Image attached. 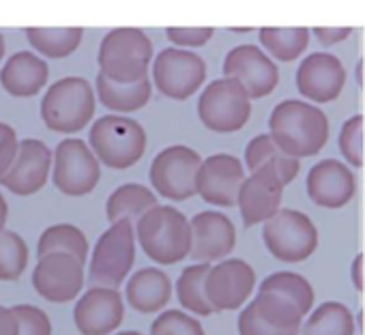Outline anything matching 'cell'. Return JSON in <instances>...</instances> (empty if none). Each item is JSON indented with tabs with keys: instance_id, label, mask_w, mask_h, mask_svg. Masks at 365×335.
<instances>
[{
	"instance_id": "obj_1",
	"label": "cell",
	"mask_w": 365,
	"mask_h": 335,
	"mask_svg": "<svg viewBox=\"0 0 365 335\" xmlns=\"http://www.w3.org/2000/svg\"><path fill=\"white\" fill-rule=\"evenodd\" d=\"M269 133L286 155L303 159L318 155L329 142V118L309 101L286 99L273 108Z\"/></svg>"
},
{
	"instance_id": "obj_29",
	"label": "cell",
	"mask_w": 365,
	"mask_h": 335,
	"mask_svg": "<svg viewBox=\"0 0 365 335\" xmlns=\"http://www.w3.org/2000/svg\"><path fill=\"white\" fill-rule=\"evenodd\" d=\"M301 335H354V316L339 301L320 303L303 322Z\"/></svg>"
},
{
	"instance_id": "obj_34",
	"label": "cell",
	"mask_w": 365,
	"mask_h": 335,
	"mask_svg": "<svg viewBox=\"0 0 365 335\" xmlns=\"http://www.w3.org/2000/svg\"><path fill=\"white\" fill-rule=\"evenodd\" d=\"M29 264V247L24 239L14 230L0 232V279H18Z\"/></svg>"
},
{
	"instance_id": "obj_7",
	"label": "cell",
	"mask_w": 365,
	"mask_h": 335,
	"mask_svg": "<svg viewBox=\"0 0 365 335\" xmlns=\"http://www.w3.org/2000/svg\"><path fill=\"white\" fill-rule=\"evenodd\" d=\"M135 228L131 222H118L112 224L97 241L93 256H91V267H88V277L95 286L103 288H114L125 282L129 275L133 260H135Z\"/></svg>"
},
{
	"instance_id": "obj_25",
	"label": "cell",
	"mask_w": 365,
	"mask_h": 335,
	"mask_svg": "<svg viewBox=\"0 0 365 335\" xmlns=\"http://www.w3.org/2000/svg\"><path fill=\"white\" fill-rule=\"evenodd\" d=\"M157 205V196L140 183H125L116 187L106 205V215L110 226L118 222H131L142 220L148 211H153Z\"/></svg>"
},
{
	"instance_id": "obj_45",
	"label": "cell",
	"mask_w": 365,
	"mask_h": 335,
	"mask_svg": "<svg viewBox=\"0 0 365 335\" xmlns=\"http://www.w3.org/2000/svg\"><path fill=\"white\" fill-rule=\"evenodd\" d=\"M356 82H359V86H363V58L356 65Z\"/></svg>"
},
{
	"instance_id": "obj_35",
	"label": "cell",
	"mask_w": 365,
	"mask_h": 335,
	"mask_svg": "<svg viewBox=\"0 0 365 335\" xmlns=\"http://www.w3.org/2000/svg\"><path fill=\"white\" fill-rule=\"evenodd\" d=\"M150 335H205V329L192 314L168 309L153 320Z\"/></svg>"
},
{
	"instance_id": "obj_32",
	"label": "cell",
	"mask_w": 365,
	"mask_h": 335,
	"mask_svg": "<svg viewBox=\"0 0 365 335\" xmlns=\"http://www.w3.org/2000/svg\"><path fill=\"white\" fill-rule=\"evenodd\" d=\"M84 29L71 26V29H26V39L29 43L41 52L48 58H65L78 50L82 43Z\"/></svg>"
},
{
	"instance_id": "obj_40",
	"label": "cell",
	"mask_w": 365,
	"mask_h": 335,
	"mask_svg": "<svg viewBox=\"0 0 365 335\" xmlns=\"http://www.w3.org/2000/svg\"><path fill=\"white\" fill-rule=\"evenodd\" d=\"M18 153H20V140L16 129L0 123V179L11 170V165L18 159Z\"/></svg>"
},
{
	"instance_id": "obj_24",
	"label": "cell",
	"mask_w": 365,
	"mask_h": 335,
	"mask_svg": "<svg viewBox=\"0 0 365 335\" xmlns=\"http://www.w3.org/2000/svg\"><path fill=\"white\" fill-rule=\"evenodd\" d=\"M245 168L250 172H256L260 168H271L279 175L284 185H290L301 170V163L299 159L286 155L271 138V133H260L245 146Z\"/></svg>"
},
{
	"instance_id": "obj_46",
	"label": "cell",
	"mask_w": 365,
	"mask_h": 335,
	"mask_svg": "<svg viewBox=\"0 0 365 335\" xmlns=\"http://www.w3.org/2000/svg\"><path fill=\"white\" fill-rule=\"evenodd\" d=\"M3 56H5V39L0 35V61H3Z\"/></svg>"
},
{
	"instance_id": "obj_10",
	"label": "cell",
	"mask_w": 365,
	"mask_h": 335,
	"mask_svg": "<svg viewBox=\"0 0 365 335\" xmlns=\"http://www.w3.org/2000/svg\"><path fill=\"white\" fill-rule=\"evenodd\" d=\"M153 84L174 101L190 99L207 80V63L192 50L165 48L153 61Z\"/></svg>"
},
{
	"instance_id": "obj_9",
	"label": "cell",
	"mask_w": 365,
	"mask_h": 335,
	"mask_svg": "<svg viewBox=\"0 0 365 335\" xmlns=\"http://www.w3.org/2000/svg\"><path fill=\"white\" fill-rule=\"evenodd\" d=\"M262 241L273 258L282 262H303L318 247V230L305 213L282 209L262 226Z\"/></svg>"
},
{
	"instance_id": "obj_49",
	"label": "cell",
	"mask_w": 365,
	"mask_h": 335,
	"mask_svg": "<svg viewBox=\"0 0 365 335\" xmlns=\"http://www.w3.org/2000/svg\"><path fill=\"white\" fill-rule=\"evenodd\" d=\"M356 320H359V329L363 331V311H359V316H356Z\"/></svg>"
},
{
	"instance_id": "obj_19",
	"label": "cell",
	"mask_w": 365,
	"mask_h": 335,
	"mask_svg": "<svg viewBox=\"0 0 365 335\" xmlns=\"http://www.w3.org/2000/svg\"><path fill=\"white\" fill-rule=\"evenodd\" d=\"M305 190L314 205L322 209H341L354 198L356 179L348 163L339 159H322L307 172Z\"/></svg>"
},
{
	"instance_id": "obj_12",
	"label": "cell",
	"mask_w": 365,
	"mask_h": 335,
	"mask_svg": "<svg viewBox=\"0 0 365 335\" xmlns=\"http://www.w3.org/2000/svg\"><path fill=\"white\" fill-rule=\"evenodd\" d=\"M222 71L224 78L237 80L252 99L271 95L279 84V69L273 58L252 43L232 48L224 58Z\"/></svg>"
},
{
	"instance_id": "obj_33",
	"label": "cell",
	"mask_w": 365,
	"mask_h": 335,
	"mask_svg": "<svg viewBox=\"0 0 365 335\" xmlns=\"http://www.w3.org/2000/svg\"><path fill=\"white\" fill-rule=\"evenodd\" d=\"M258 292H275L284 299H288L290 303H294L303 316L312 314L314 309V288L312 284L299 275V273H290V271H277L269 277L262 279L260 290Z\"/></svg>"
},
{
	"instance_id": "obj_17",
	"label": "cell",
	"mask_w": 365,
	"mask_h": 335,
	"mask_svg": "<svg viewBox=\"0 0 365 335\" xmlns=\"http://www.w3.org/2000/svg\"><path fill=\"white\" fill-rule=\"evenodd\" d=\"M294 80L299 95L309 103H329L346 86V67L329 52H314L301 61Z\"/></svg>"
},
{
	"instance_id": "obj_39",
	"label": "cell",
	"mask_w": 365,
	"mask_h": 335,
	"mask_svg": "<svg viewBox=\"0 0 365 335\" xmlns=\"http://www.w3.org/2000/svg\"><path fill=\"white\" fill-rule=\"evenodd\" d=\"M237 329H239V335H299V333L279 331V329L271 326L269 322H264V320L256 314L252 301H250V303L243 307V311L239 314V318H237Z\"/></svg>"
},
{
	"instance_id": "obj_28",
	"label": "cell",
	"mask_w": 365,
	"mask_h": 335,
	"mask_svg": "<svg viewBox=\"0 0 365 335\" xmlns=\"http://www.w3.org/2000/svg\"><path fill=\"white\" fill-rule=\"evenodd\" d=\"M260 46L279 63H292L299 58L305 48L309 46L312 31L305 26L297 29H277V26H264L258 33Z\"/></svg>"
},
{
	"instance_id": "obj_16",
	"label": "cell",
	"mask_w": 365,
	"mask_h": 335,
	"mask_svg": "<svg viewBox=\"0 0 365 335\" xmlns=\"http://www.w3.org/2000/svg\"><path fill=\"white\" fill-rule=\"evenodd\" d=\"M33 286L46 301L69 303L84 286V262L69 254L43 256L33 271Z\"/></svg>"
},
{
	"instance_id": "obj_30",
	"label": "cell",
	"mask_w": 365,
	"mask_h": 335,
	"mask_svg": "<svg viewBox=\"0 0 365 335\" xmlns=\"http://www.w3.org/2000/svg\"><path fill=\"white\" fill-rule=\"evenodd\" d=\"M50 254H69L76 256L80 262H86L88 256V239L86 234L71 224H56L43 230L37 243V256H50Z\"/></svg>"
},
{
	"instance_id": "obj_36",
	"label": "cell",
	"mask_w": 365,
	"mask_h": 335,
	"mask_svg": "<svg viewBox=\"0 0 365 335\" xmlns=\"http://www.w3.org/2000/svg\"><path fill=\"white\" fill-rule=\"evenodd\" d=\"M337 144H339V153L348 165H352V168L363 165V116L361 114L350 116L341 125Z\"/></svg>"
},
{
	"instance_id": "obj_14",
	"label": "cell",
	"mask_w": 365,
	"mask_h": 335,
	"mask_svg": "<svg viewBox=\"0 0 365 335\" xmlns=\"http://www.w3.org/2000/svg\"><path fill=\"white\" fill-rule=\"evenodd\" d=\"M284 187V181L271 168H260L256 172H250L237 198L243 226L254 228L277 215L282 211Z\"/></svg>"
},
{
	"instance_id": "obj_3",
	"label": "cell",
	"mask_w": 365,
	"mask_h": 335,
	"mask_svg": "<svg viewBox=\"0 0 365 335\" xmlns=\"http://www.w3.org/2000/svg\"><path fill=\"white\" fill-rule=\"evenodd\" d=\"M99 73L116 84H135L148 78L153 41L140 29H114L99 46Z\"/></svg>"
},
{
	"instance_id": "obj_15",
	"label": "cell",
	"mask_w": 365,
	"mask_h": 335,
	"mask_svg": "<svg viewBox=\"0 0 365 335\" xmlns=\"http://www.w3.org/2000/svg\"><path fill=\"white\" fill-rule=\"evenodd\" d=\"M256 288L254 269L241 258H228L211 267L207 277V299L215 311L243 307Z\"/></svg>"
},
{
	"instance_id": "obj_11",
	"label": "cell",
	"mask_w": 365,
	"mask_h": 335,
	"mask_svg": "<svg viewBox=\"0 0 365 335\" xmlns=\"http://www.w3.org/2000/svg\"><path fill=\"white\" fill-rule=\"evenodd\" d=\"M101 177L99 159L93 148L78 138L63 140L54 150V185L65 196L91 194Z\"/></svg>"
},
{
	"instance_id": "obj_44",
	"label": "cell",
	"mask_w": 365,
	"mask_h": 335,
	"mask_svg": "<svg viewBox=\"0 0 365 335\" xmlns=\"http://www.w3.org/2000/svg\"><path fill=\"white\" fill-rule=\"evenodd\" d=\"M7 215H9V207H7V200L0 194V232L5 230V224H7Z\"/></svg>"
},
{
	"instance_id": "obj_42",
	"label": "cell",
	"mask_w": 365,
	"mask_h": 335,
	"mask_svg": "<svg viewBox=\"0 0 365 335\" xmlns=\"http://www.w3.org/2000/svg\"><path fill=\"white\" fill-rule=\"evenodd\" d=\"M0 335H20V322L14 309L0 305Z\"/></svg>"
},
{
	"instance_id": "obj_21",
	"label": "cell",
	"mask_w": 365,
	"mask_h": 335,
	"mask_svg": "<svg viewBox=\"0 0 365 335\" xmlns=\"http://www.w3.org/2000/svg\"><path fill=\"white\" fill-rule=\"evenodd\" d=\"M52 153L41 140H22L20 153L11 170L0 179L3 187H7L16 196H31L37 194L50 177L52 168Z\"/></svg>"
},
{
	"instance_id": "obj_47",
	"label": "cell",
	"mask_w": 365,
	"mask_h": 335,
	"mask_svg": "<svg viewBox=\"0 0 365 335\" xmlns=\"http://www.w3.org/2000/svg\"><path fill=\"white\" fill-rule=\"evenodd\" d=\"M230 31H235V33H250L252 29H250V26H243V29H241V26H235V29H230Z\"/></svg>"
},
{
	"instance_id": "obj_2",
	"label": "cell",
	"mask_w": 365,
	"mask_h": 335,
	"mask_svg": "<svg viewBox=\"0 0 365 335\" xmlns=\"http://www.w3.org/2000/svg\"><path fill=\"white\" fill-rule=\"evenodd\" d=\"M135 239L150 260L168 267L190 256L192 224L178 209L159 205L135 224Z\"/></svg>"
},
{
	"instance_id": "obj_38",
	"label": "cell",
	"mask_w": 365,
	"mask_h": 335,
	"mask_svg": "<svg viewBox=\"0 0 365 335\" xmlns=\"http://www.w3.org/2000/svg\"><path fill=\"white\" fill-rule=\"evenodd\" d=\"M14 314L20 322V335H52V322L43 309L35 305H16Z\"/></svg>"
},
{
	"instance_id": "obj_18",
	"label": "cell",
	"mask_w": 365,
	"mask_h": 335,
	"mask_svg": "<svg viewBox=\"0 0 365 335\" xmlns=\"http://www.w3.org/2000/svg\"><path fill=\"white\" fill-rule=\"evenodd\" d=\"M192 224V260L196 264H211L228 260L237 245V228L220 211H202L190 220Z\"/></svg>"
},
{
	"instance_id": "obj_43",
	"label": "cell",
	"mask_w": 365,
	"mask_h": 335,
	"mask_svg": "<svg viewBox=\"0 0 365 335\" xmlns=\"http://www.w3.org/2000/svg\"><path fill=\"white\" fill-rule=\"evenodd\" d=\"M363 264H365V258L363 254H359L354 260H352V267H350V275H352V284L359 292H363Z\"/></svg>"
},
{
	"instance_id": "obj_13",
	"label": "cell",
	"mask_w": 365,
	"mask_h": 335,
	"mask_svg": "<svg viewBox=\"0 0 365 335\" xmlns=\"http://www.w3.org/2000/svg\"><path fill=\"white\" fill-rule=\"evenodd\" d=\"M245 179V165L239 157L228 153L211 155L198 170V196L209 205L230 209L237 205Z\"/></svg>"
},
{
	"instance_id": "obj_6",
	"label": "cell",
	"mask_w": 365,
	"mask_h": 335,
	"mask_svg": "<svg viewBox=\"0 0 365 335\" xmlns=\"http://www.w3.org/2000/svg\"><path fill=\"white\" fill-rule=\"evenodd\" d=\"M202 157L182 144H174L155 155L148 179L155 187L157 196L165 200H190L198 194V170L202 165Z\"/></svg>"
},
{
	"instance_id": "obj_22",
	"label": "cell",
	"mask_w": 365,
	"mask_h": 335,
	"mask_svg": "<svg viewBox=\"0 0 365 335\" xmlns=\"http://www.w3.org/2000/svg\"><path fill=\"white\" fill-rule=\"evenodd\" d=\"M127 303L140 314H155L172 299V279L155 267L138 269L125 286Z\"/></svg>"
},
{
	"instance_id": "obj_4",
	"label": "cell",
	"mask_w": 365,
	"mask_h": 335,
	"mask_svg": "<svg viewBox=\"0 0 365 335\" xmlns=\"http://www.w3.org/2000/svg\"><path fill=\"white\" fill-rule=\"evenodd\" d=\"M88 142L103 165L112 170H127L142 159L146 150V131L129 116L108 114L93 123Z\"/></svg>"
},
{
	"instance_id": "obj_31",
	"label": "cell",
	"mask_w": 365,
	"mask_h": 335,
	"mask_svg": "<svg viewBox=\"0 0 365 335\" xmlns=\"http://www.w3.org/2000/svg\"><path fill=\"white\" fill-rule=\"evenodd\" d=\"M252 305H254L256 314L271 326H275L279 331H288V333H301L305 316L288 299H284L275 292H258L256 299L252 301Z\"/></svg>"
},
{
	"instance_id": "obj_27",
	"label": "cell",
	"mask_w": 365,
	"mask_h": 335,
	"mask_svg": "<svg viewBox=\"0 0 365 335\" xmlns=\"http://www.w3.org/2000/svg\"><path fill=\"white\" fill-rule=\"evenodd\" d=\"M211 273V264H192L182 269L176 279V299L194 316H211L215 309L207 299V277Z\"/></svg>"
},
{
	"instance_id": "obj_48",
	"label": "cell",
	"mask_w": 365,
	"mask_h": 335,
	"mask_svg": "<svg viewBox=\"0 0 365 335\" xmlns=\"http://www.w3.org/2000/svg\"><path fill=\"white\" fill-rule=\"evenodd\" d=\"M116 335H142L140 331H123V333H116Z\"/></svg>"
},
{
	"instance_id": "obj_26",
	"label": "cell",
	"mask_w": 365,
	"mask_h": 335,
	"mask_svg": "<svg viewBox=\"0 0 365 335\" xmlns=\"http://www.w3.org/2000/svg\"><path fill=\"white\" fill-rule=\"evenodd\" d=\"M153 82L148 78L135 82V84H116L108 80L106 76H97V97L99 101L118 114H131L140 108H144L150 99Z\"/></svg>"
},
{
	"instance_id": "obj_8",
	"label": "cell",
	"mask_w": 365,
	"mask_h": 335,
	"mask_svg": "<svg viewBox=\"0 0 365 335\" xmlns=\"http://www.w3.org/2000/svg\"><path fill=\"white\" fill-rule=\"evenodd\" d=\"M252 114V97L232 78L213 80L198 99V116L209 131L235 133L243 129Z\"/></svg>"
},
{
	"instance_id": "obj_20",
	"label": "cell",
	"mask_w": 365,
	"mask_h": 335,
	"mask_svg": "<svg viewBox=\"0 0 365 335\" xmlns=\"http://www.w3.org/2000/svg\"><path fill=\"white\" fill-rule=\"evenodd\" d=\"M125 318V303L118 290L93 286L76 303L73 320L82 335H110Z\"/></svg>"
},
{
	"instance_id": "obj_23",
	"label": "cell",
	"mask_w": 365,
	"mask_h": 335,
	"mask_svg": "<svg viewBox=\"0 0 365 335\" xmlns=\"http://www.w3.org/2000/svg\"><path fill=\"white\" fill-rule=\"evenodd\" d=\"M50 78V67L43 58L31 52L14 54L3 71H0V84L11 97H33L37 95Z\"/></svg>"
},
{
	"instance_id": "obj_37",
	"label": "cell",
	"mask_w": 365,
	"mask_h": 335,
	"mask_svg": "<svg viewBox=\"0 0 365 335\" xmlns=\"http://www.w3.org/2000/svg\"><path fill=\"white\" fill-rule=\"evenodd\" d=\"M215 35V29L211 26H170L165 29V37L172 46L180 50H192V48H202L211 41Z\"/></svg>"
},
{
	"instance_id": "obj_41",
	"label": "cell",
	"mask_w": 365,
	"mask_h": 335,
	"mask_svg": "<svg viewBox=\"0 0 365 335\" xmlns=\"http://www.w3.org/2000/svg\"><path fill=\"white\" fill-rule=\"evenodd\" d=\"M312 35L318 39L320 46H337L352 35V29L350 26H316L312 29Z\"/></svg>"
},
{
	"instance_id": "obj_5",
	"label": "cell",
	"mask_w": 365,
	"mask_h": 335,
	"mask_svg": "<svg viewBox=\"0 0 365 335\" xmlns=\"http://www.w3.org/2000/svg\"><path fill=\"white\" fill-rule=\"evenodd\" d=\"M95 114V93L88 80L71 76L54 82L41 99V118L48 129L76 133Z\"/></svg>"
}]
</instances>
